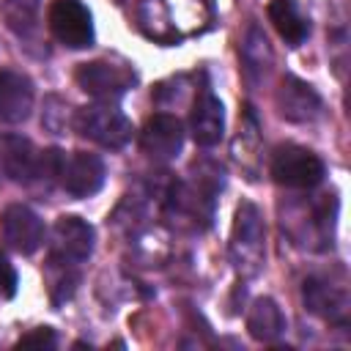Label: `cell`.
<instances>
[{
    "instance_id": "1",
    "label": "cell",
    "mask_w": 351,
    "mask_h": 351,
    "mask_svg": "<svg viewBox=\"0 0 351 351\" xmlns=\"http://www.w3.org/2000/svg\"><path fill=\"white\" fill-rule=\"evenodd\" d=\"M263 252H266V228H263L261 208L255 203L244 200L236 208L233 233H230V258H233V266L241 274L252 277V274L261 271Z\"/></svg>"
},
{
    "instance_id": "2",
    "label": "cell",
    "mask_w": 351,
    "mask_h": 351,
    "mask_svg": "<svg viewBox=\"0 0 351 351\" xmlns=\"http://www.w3.org/2000/svg\"><path fill=\"white\" fill-rule=\"evenodd\" d=\"M74 129L85 140H90L101 148H110V151H121L134 134L132 121L115 107V101H96V104L77 110Z\"/></svg>"
},
{
    "instance_id": "3",
    "label": "cell",
    "mask_w": 351,
    "mask_h": 351,
    "mask_svg": "<svg viewBox=\"0 0 351 351\" xmlns=\"http://www.w3.org/2000/svg\"><path fill=\"white\" fill-rule=\"evenodd\" d=\"M269 170H271V178L288 189H313L326 176L324 159L315 151L296 145V143H285V145L274 148Z\"/></svg>"
},
{
    "instance_id": "4",
    "label": "cell",
    "mask_w": 351,
    "mask_h": 351,
    "mask_svg": "<svg viewBox=\"0 0 351 351\" xmlns=\"http://www.w3.org/2000/svg\"><path fill=\"white\" fill-rule=\"evenodd\" d=\"M74 80L96 101H118L137 85V71L129 63L90 60L74 71Z\"/></svg>"
},
{
    "instance_id": "5",
    "label": "cell",
    "mask_w": 351,
    "mask_h": 351,
    "mask_svg": "<svg viewBox=\"0 0 351 351\" xmlns=\"http://www.w3.org/2000/svg\"><path fill=\"white\" fill-rule=\"evenodd\" d=\"M96 244V230L90 222L74 214L58 217L52 225V241H49V263L52 266H77L90 258Z\"/></svg>"
},
{
    "instance_id": "6",
    "label": "cell",
    "mask_w": 351,
    "mask_h": 351,
    "mask_svg": "<svg viewBox=\"0 0 351 351\" xmlns=\"http://www.w3.org/2000/svg\"><path fill=\"white\" fill-rule=\"evenodd\" d=\"M0 181L36 184L44 176V151L22 134H0Z\"/></svg>"
},
{
    "instance_id": "7",
    "label": "cell",
    "mask_w": 351,
    "mask_h": 351,
    "mask_svg": "<svg viewBox=\"0 0 351 351\" xmlns=\"http://www.w3.org/2000/svg\"><path fill=\"white\" fill-rule=\"evenodd\" d=\"M49 33L69 49H85L93 44V16L80 0H55L47 11Z\"/></svg>"
},
{
    "instance_id": "8",
    "label": "cell",
    "mask_w": 351,
    "mask_h": 351,
    "mask_svg": "<svg viewBox=\"0 0 351 351\" xmlns=\"http://www.w3.org/2000/svg\"><path fill=\"white\" fill-rule=\"evenodd\" d=\"M104 176H107V167L101 156L88 151H74V154L63 151L55 184H60V189H66L71 197H90L104 186Z\"/></svg>"
},
{
    "instance_id": "9",
    "label": "cell",
    "mask_w": 351,
    "mask_h": 351,
    "mask_svg": "<svg viewBox=\"0 0 351 351\" xmlns=\"http://www.w3.org/2000/svg\"><path fill=\"white\" fill-rule=\"evenodd\" d=\"M0 239L14 252L33 255L44 244V222L30 206L11 203L0 211Z\"/></svg>"
},
{
    "instance_id": "10",
    "label": "cell",
    "mask_w": 351,
    "mask_h": 351,
    "mask_svg": "<svg viewBox=\"0 0 351 351\" xmlns=\"http://www.w3.org/2000/svg\"><path fill=\"white\" fill-rule=\"evenodd\" d=\"M274 104H277L280 115L291 123H313L321 115V107H324L318 90L310 82H304L293 74L282 77V82L274 93Z\"/></svg>"
},
{
    "instance_id": "11",
    "label": "cell",
    "mask_w": 351,
    "mask_h": 351,
    "mask_svg": "<svg viewBox=\"0 0 351 351\" xmlns=\"http://www.w3.org/2000/svg\"><path fill=\"white\" fill-rule=\"evenodd\" d=\"M184 145V123L176 115L156 112L140 132V148L154 162H173Z\"/></svg>"
},
{
    "instance_id": "12",
    "label": "cell",
    "mask_w": 351,
    "mask_h": 351,
    "mask_svg": "<svg viewBox=\"0 0 351 351\" xmlns=\"http://www.w3.org/2000/svg\"><path fill=\"white\" fill-rule=\"evenodd\" d=\"M36 90L27 74L0 69V123H22L30 118Z\"/></svg>"
},
{
    "instance_id": "13",
    "label": "cell",
    "mask_w": 351,
    "mask_h": 351,
    "mask_svg": "<svg viewBox=\"0 0 351 351\" xmlns=\"http://www.w3.org/2000/svg\"><path fill=\"white\" fill-rule=\"evenodd\" d=\"M189 132L200 148H211L225 137V107L208 88H203L192 104Z\"/></svg>"
},
{
    "instance_id": "14",
    "label": "cell",
    "mask_w": 351,
    "mask_h": 351,
    "mask_svg": "<svg viewBox=\"0 0 351 351\" xmlns=\"http://www.w3.org/2000/svg\"><path fill=\"white\" fill-rule=\"evenodd\" d=\"M302 299H304V307L310 313L321 315L324 321L346 324V318H348V293H346V288H340L335 282L310 277L302 285Z\"/></svg>"
},
{
    "instance_id": "15",
    "label": "cell",
    "mask_w": 351,
    "mask_h": 351,
    "mask_svg": "<svg viewBox=\"0 0 351 351\" xmlns=\"http://www.w3.org/2000/svg\"><path fill=\"white\" fill-rule=\"evenodd\" d=\"M285 326H288V321H285V315H282V310H280V304L274 299L261 296V299L252 302V307L247 313V332L255 340L274 343L277 337L285 335Z\"/></svg>"
},
{
    "instance_id": "16",
    "label": "cell",
    "mask_w": 351,
    "mask_h": 351,
    "mask_svg": "<svg viewBox=\"0 0 351 351\" xmlns=\"http://www.w3.org/2000/svg\"><path fill=\"white\" fill-rule=\"evenodd\" d=\"M269 22L274 25V30L280 33V38L288 47H299L310 36V22L293 0H271L269 3Z\"/></svg>"
},
{
    "instance_id": "17",
    "label": "cell",
    "mask_w": 351,
    "mask_h": 351,
    "mask_svg": "<svg viewBox=\"0 0 351 351\" xmlns=\"http://www.w3.org/2000/svg\"><path fill=\"white\" fill-rule=\"evenodd\" d=\"M241 66H244V74L252 82L266 77L269 69H271V47H269V41H266V36L258 25H250L247 36L241 41Z\"/></svg>"
},
{
    "instance_id": "18",
    "label": "cell",
    "mask_w": 351,
    "mask_h": 351,
    "mask_svg": "<svg viewBox=\"0 0 351 351\" xmlns=\"http://www.w3.org/2000/svg\"><path fill=\"white\" fill-rule=\"evenodd\" d=\"M38 11H41V0H3L0 3V16L5 27L16 36H30L38 27Z\"/></svg>"
},
{
    "instance_id": "19",
    "label": "cell",
    "mask_w": 351,
    "mask_h": 351,
    "mask_svg": "<svg viewBox=\"0 0 351 351\" xmlns=\"http://www.w3.org/2000/svg\"><path fill=\"white\" fill-rule=\"evenodd\" d=\"M55 343H58L55 329H49V326H38V329L22 335L16 346H19V348H52Z\"/></svg>"
},
{
    "instance_id": "20",
    "label": "cell",
    "mask_w": 351,
    "mask_h": 351,
    "mask_svg": "<svg viewBox=\"0 0 351 351\" xmlns=\"http://www.w3.org/2000/svg\"><path fill=\"white\" fill-rule=\"evenodd\" d=\"M16 285H19L16 269H14V263L0 252V299H11V296L16 293Z\"/></svg>"
}]
</instances>
